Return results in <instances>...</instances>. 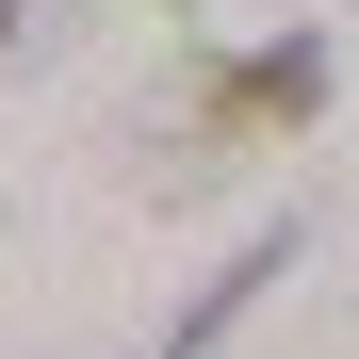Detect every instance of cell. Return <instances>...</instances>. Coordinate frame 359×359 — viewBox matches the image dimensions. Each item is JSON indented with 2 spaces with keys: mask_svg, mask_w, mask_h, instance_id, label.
I'll return each mask as SVG.
<instances>
[{
  "mask_svg": "<svg viewBox=\"0 0 359 359\" xmlns=\"http://www.w3.org/2000/svg\"><path fill=\"white\" fill-rule=\"evenodd\" d=\"M311 98H327V33H262V49H229V66L196 82V131L212 147H262V131H311Z\"/></svg>",
  "mask_w": 359,
  "mask_h": 359,
  "instance_id": "cell-1",
  "label": "cell"
},
{
  "mask_svg": "<svg viewBox=\"0 0 359 359\" xmlns=\"http://www.w3.org/2000/svg\"><path fill=\"white\" fill-rule=\"evenodd\" d=\"M278 278H294V229H262V245H229V262L196 278V311H180V327H163L147 359H212V343H229V327H245V311H262V294H278Z\"/></svg>",
  "mask_w": 359,
  "mask_h": 359,
  "instance_id": "cell-2",
  "label": "cell"
},
{
  "mask_svg": "<svg viewBox=\"0 0 359 359\" xmlns=\"http://www.w3.org/2000/svg\"><path fill=\"white\" fill-rule=\"evenodd\" d=\"M17 33H33V0H0V49H17Z\"/></svg>",
  "mask_w": 359,
  "mask_h": 359,
  "instance_id": "cell-3",
  "label": "cell"
}]
</instances>
